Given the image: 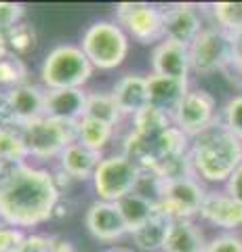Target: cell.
<instances>
[{
    "label": "cell",
    "mask_w": 242,
    "mask_h": 252,
    "mask_svg": "<svg viewBox=\"0 0 242 252\" xmlns=\"http://www.w3.org/2000/svg\"><path fill=\"white\" fill-rule=\"evenodd\" d=\"M192 137H187L179 126H169L165 132H160L154 139V154L158 160H167V158H177L190 154Z\"/></svg>",
    "instance_id": "obj_24"
},
{
    "label": "cell",
    "mask_w": 242,
    "mask_h": 252,
    "mask_svg": "<svg viewBox=\"0 0 242 252\" xmlns=\"http://www.w3.org/2000/svg\"><path fill=\"white\" fill-rule=\"evenodd\" d=\"M112 97L122 114L135 116L137 112H141L145 105H150L147 103V78L135 76V74L120 78L114 86Z\"/></svg>",
    "instance_id": "obj_20"
},
{
    "label": "cell",
    "mask_w": 242,
    "mask_h": 252,
    "mask_svg": "<svg viewBox=\"0 0 242 252\" xmlns=\"http://www.w3.org/2000/svg\"><path fill=\"white\" fill-rule=\"evenodd\" d=\"M213 26L232 36H242V2H213L208 4Z\"/></svg>",
    "instance_id": "obj_26"
},
{
    "label": "cell",
    "mask_w": 242,
    "mask_h": 252,
    "mask_svg": "<svg viewBox=\"0 0 242 252\" xmlns=\"http://www.w3.org/2000/svg\"><path fill=\"white\" fill-rule=\"evenodd\" d=\"M141 168L124 154L112 156L99 162V166L93 175V185L101 198V202H120L129 193L135 191Z\"/></svg>",
    "instance_id": "obj_7"
},
{
    "label": "cell",
    "mask_w": 242,
    "mask_h": 252,
    "mask_svg": "<svg viewBox=\"0 0 242 252\" xmlns=\"http://www.w3.org/2000/svg\"><path fill=\"white\" fill-rule=\"evenodd\" d=\"M190 162L194 175L210 185H225L242 164V141L225 128L221 118L192 139Z\"/></svg>",
    "instance_id": "obj_2"
},
{
    "label": "cell",
    "mask_w": 242,
    "mask_h": 252,
    "mask_svg": "<svg viewBox=\"0 0 242 252\" xmlns=\"http://www.w3.org/2000/svg\"><path fill=\"white\" fill-rule=\"evenodd\" d=\"M202 220L221 229V233H240L242 231V204L228 195L225 189H210L202 202L200 215Z\"/></svg>",
    "instance_id": "obj_12"
},
{
    "label": "cell",
    "mask_w": 242,
    "mask_h": 252,
    "mask_svg": "<svg viewBox=\"0 0 242 252\" xmlns=\"http://www.w3.org/2000/svg\"><path fill=\"white\" fill-rule=\"evenodd\" d=\"M87 229L93 238H97L101 242H114L120 240L124 233H129V227L124 223V219L120 215L118 204L112 202H95L91 204L84 217Z\"/></svg>",
    "instance_id": "obj_13"
},
{
    "label": "cell",
    "mask_w": 242,
    "mask_h": 252,
    "mask_svg": "<svg viewBox=\"0 0 242 252\" xmlns=\"http://www.w3.org/2000/svg\"><path fill=\"white\" fill-rule=\"evenodd\" d=\"M93 65L78 46H57L42 63V82L49 91L80 89L91 78Z\"/></svg>",
    "instance_id": "obj_5"
},
{
    "label": "cell",
    "mask_w": 242,
    "mask_h": 252,
    "mask_svg": "<svg viewBox=\"0 0 242 252\" xmlns=\"http://www.w3.org/2000/svg\"><path fill=\"white\" fill-rule=\"evenodd\" d=\"M4 36H6V44H11V49L17 53H28L36 44V34L32 26H28V23H19V26L6 32Z\"/></svg>",
    "instance_id": "obj_29"
},
{
    "label": "cell",
    "mask_w": 242,
    "mask_h": 252,
    "mask_svg": "<svg viewBox=\"0 0 242 252\" xmlns=\"http://www.w3.org/2000/svg\"><path fill=\"white\" fill-rule=\"evenodd\" d=\"M187 91H190V80H175L156 74L147 78V103L167 112L169 116L175 114Z\"/></svg>",
    "instance_id": "obj_16"
},
{
    "label": "cell",
    "mask_w": 242,
    "mask_h": 252,
    "mask_svg": "<svg viewBox=\"0 0 242 252\" xmlns=\"http://www.w3.org/2000/svg\"><path fill=\"white\" fill-rule=\"evenodd\" d=\"M46 93L34 84H17L0 99V122L2 126H26L38 118H44Z\"/></svg>",
    "instance_id": "obj_10"
},
{
    "label": "cell",
    "mask_w": 242,
    "mask_h": 252,
    "mask_svg": "<svg viewBox=\"0 0 242 252\" xmlns=\"http://www.w3.org/2000/svg\"><path fill=\"white\" fill-rule=\"evenodd\" d=\"M223 189L228 191V195H232L234 200L242 204V164L234 170V175L228 179V183L223 185Z\"/></svg>",
    "instance_id": "obj_35"
},
{
    "label": "cell",
    "mask_w": 242,
    "mask_h": 252,
    "mask_svg": "<svg viewBox=\"0 0 242 252\" xmlns=\"http://www.w3.org/2000/svg\"><path fill=\"white\" fill-rule=\"evenodd\" d=\"M80 49L93 67L114 69L127 59L129 40L120 26L110 21H97L84 32Z\"/></svg>",
    "instance_id": "obj_6"
},
{
    "label": "cell",
    "mask_w": 242,
    "mask_h": 252,
    "mask_svg": "<svg viewBox=\"0 0 242 252\" xmlns=\"http://www.w3.org/2000/svg\"><path fill=\"white\" fill-rule=\"evenodd\" d=\"M26 78V69H23L21 61L17 59H0V86H17L23 84Z\"/></svg>",
    "instance_id": "obj_30"
},
{
    "label": "cell",
    "mask_w": 242,
    "mask_h": 252,
    "mask_svg": "<svg viewBox=\"0 0 242 252\" xmlns=\"http://www.w3.org/2000/svg\"><path fill=\"white\" fill-rule=\"evenodd\" d=\"M49 252H74V246L68 240H55L53 238V244H51Z\"/></svg>",
    "instance_id": "obj_37"
},
{
    "label": "cell",
    "mask_w": 242,
    "mask_h": 252,
    "mask_svg": "<svg viewBox=\"0 0 242 252\" xmlns=\"http://www.w3.org/2000/svg\"><path fill=\"white\" fill-rule=\"evenodd\" d=\"M19 132L28 156L55 158L64 154L68 145L78 141V122H64L44 116L21 126Z\"/></svg>",
    "instance_id": "obj_4"
},
{
    "label": "cell",
    "mask_w": 242,
    "mask_h": 252,
    "mask_svg": "<svg viewBox=\"0 0 242 252\" xmlns=\"http://www.w3.org/2000/svg\"><path fill=\"white\" fill-rule=\"evenodd\" d=\"M59 162H61V170L68 177H72L76 181H89L95 175L101 158H99V152H93V149L84 147L82 143L76 141V143L68 145L64 149V154L59 156Z\"/></svg>",
    "instance_id": "obj_19"
},
{
    "label": "cell",
    "mask_w": 242,
    "mask_h": 252,
    "mask_svg": "<svg viewBox=\"0 0 242 252\" xmlns=\"http://www.w3.org/2000/svg\"><path fill=\"white\" fill-rule=\"evenodd\" d=\"M87 109V93L80 89H61L46 93L44 116L64 122H80Z\"/></svg>",
    "instance_id": "obj_17"
},
{
    "label": "cell",
    "mask_w": 242,
    "mask_h": 252,
    "mask_svg": "<svg viewBox=\"0 0 242 252\" xmlns=\"http://www.w3.org/2000/svg\"><path fill=\"white\" fill-rule=\"evenodd\" d=\"M118 21L127 26L131 36L141 44L165 40V13L160 6L141 4V2H122L118 4Z\"/></svg>",
    "instance_id": "obj_11"
},
{
    "label": "cell",
    "mask_w": 242,
    "mask_h": 252,
    "mask_svg": "<svg viewBox=\"0 0 242 252\" xmlns=\"http://www.w3.org/2000/svg\"><path fill=\"white\" fill-rule=\"evenodd\" d=\"M110 137H112V126L91 120V118H82L78 122V143H82L84 147L93 149V152H101L110 141Z\"/></svg>",
    "instance_id": "obj_27"
},
{
    "label": "cell",
    "mask_w": 242,
    "mask_h": 252,
    "mask_svg": "<svg viewBox=\"0 0 242 252\" xmlns=\"http://www.w3.org/2000/svg\"><path fill=\"white\" fill-rule=\"evenodd\" d=\"M162 13H165V40L190 46L205 30L200 13L192 4H175L162 9Z\"/></svg>",
    "instance_id": "obj_15"
},
{
    "label": "cell",
    "mask_w": 242,
    "mask_h": 252,
    "mask_svg": "<svg viewBox=\"0 0 242 252\" xmlns=\"http://www.w3.org/2000/svg\"><path fill=\"white\" fill-rule=\"evenodd\" d=\"M171 118L175 126L194 139L219 120L221 112L217 109V99L213 93L205 89H190Z\"/></svg>",
    "instance_id": "obj_9"
},
{
    "label": "cell",
    "mask_w": 242,
    "mask_h": 252,
    "mask_svg": "<svg viewBox=\"0 0 242 252\" xmlns=\"http://www.w3.org/2000/svg\"><path fill=\"white\" fill-rule=\"evenodd\" d=\"M104 252H131L127 248H110V250H104Z\"/></svg>",
    "instance_id": "obj_38"
},
{
    "label": "cell",
    "mask_w": 242,
    "mask_h": 252,
    "mask_svg": "<svg viewBox=\"0 0 242 252\" xmlns=\"http://www.w3.org/2000/svg\"><path fill=\"white\" fill-rule=\"evenodd\" d=\"M207 240L192 219L171 220L162 252H207Z\"/></svg>",
    "instance_id": "obj_18"
},
{
    "label": "cell",
    "mask_w": 242,
    "mask_h": 252,
    "mask_svg": "<svg viewBox=\"0 0 242 252\" xmlns=\"http://www.w3.org/2000/svg\"><path fill=\"white\" fill-rule=\"evenodd\" d=\"M59 187L53 175L23 164L0 170V223L36 227L53 217Z\"/></svg>",
    "instance_id": "obj_1"
},
{
    "label": "cell",
    "mask_w": 242,
    "mask_h": 252,
    "mask_svg": "<svg viewBox=\"0 0 242 252\" xmlns=\"http://www.w3.org/2000/svg\"><path fill=\"white\" fill-rule=\"evenodd\" d=\"M171 220H173V219H169L167 215L158 212V215H156L147 225H143L141 229H137V231H133V242H135L137 248L143 250V252L162 250Z\"/></svg>",
    "instance_id": "obj_22"
},
{
    "label": "cell",
    "mask_w": 242,
    "mask_h": 252,
    "mask_svg": "<svg viewBox=\"0 0 242 252\" xmlns=\"http://www.w3.org/2000/svg\"><path fill=\"white\" fill-rule=\"evenodd\" d=\"M152 69L156 76L175 78V80H190L192 74L190 46L173 40H162L152 51Z\"/></svg>",
    "instance_id": "obj_14"
},
{
    "label": "cell",
    "mask_w": 242,
    "mask_h": 252,
    "mask_svg": "<svg viewBox=\"0 0 242 252\" xmlns=\"http://www.w3.org/2000/svg\"><path fill=\"white\" fill-rule=\"evenodd\" d=\"M133 124H135L137 135L154 141L160 132H165L169 126H173V118H171L167 112L158 109V107L145 105L141 112H137L135 116H133Z\"/></svg>",
    "instance_id": "obj_23"
},
{
    "label": "cell",
    "mask_w": 242,
    "mask_h": 252,
    "mask_svg": "<svg viewBox=\"0 0 242 252\" xmlns=\"http://www.w3.org/2000/svg\"><path fill=\"white\" fill-rule=\"evenodd\" d=\"M23 17V6L17 2H0V32L6 34L15 26H19V19Z\"/></svg>",
    "instance_id": "obj_32"
},
{
    "label": "cell",
    "mask_w": 242,
    "mask_h": 252,
    "mask_svg": "<svg viewBox=\"0 0 242 252\" xmlns=\"http://www.w3.org/2000/svg\"><path fill=\"white\" fill-rule=\"evenodd\" d=\"M51 244H53V238H46V235H32V238H26V242L21 244V248L17 252H49Z\"/></svg>",
    "instance_id": "obj_34"
},
{
    "label": "cell",
    "mask_w": 242,
    "mask_h": 252,
    "mask_svg": "<svg viewBox=\"0 0 242 252\" xmlns=\"http://www.w3.org/2000/svg\"><path fill=\"white\" fill-rule=\"evenodd\" d=\"M120 107L116 105V101L112 94L105 93H91L87 94V109H84V118L97 120L101 124H107L114 128V124H118L120 120Z\"/></svg>",
    "instance_id": "obj_25"
},
{
    "label": "cell",
    "mask_w": 242,
    "mask_h": 252,
    "mask_svg": "<svg viewBox=\"0 0 242 252\" xmlns=\"http://www.w3.org/2000/svg\"><path fill=\"white\" fill-rule=\"evenodd\" d=\"M223 76L228 78L230 82L242 84V36H238V55H236V63H234V67H230Z\"/></svg>",
    "instance_id": "obj_36"
},
{
    "label": "cell",
    "mask_w": 242,
    "mask_h": 252,
    "mask_svg": "<svg viewBox=\"0 0 242 252\" xmlns=\"http://www.w3.org/2000/svg\"><path fill=\"white\" fill-rule=\"evenodd\" d=\"M23 242H26V235L19 229L0 223V252H17Z\"/></svg>",
    "instance_id": "obj_33"
},
{
    "label": "cell",
    "mask_w": 242,
    "mask_h": 252,
    "mask_svg": "<svg viewBox=\"0 0 242 252\" xmlns=\"http://www.w3.org/2000/svg\"><path fill=\"white\" fill-rule=\"evenodd\" d=\"M236 55H238V38L215 26H208L190 44L192 74L196 76L225 74L230 67H234Z\"/></svg>",
    "instance_id": "obj_3"
},
{
    "label": "cell",
    "mask_w": 242,
    "mask_h": 252,
    "mask_svg": "<svg viewBox=\"0 0 242 252\" xmlns=\"http://www.w3.org/2000/svg\"><path fill=\"white\" fill-rule=\"evenodd\" d=\"M116 204H118L120 215H122L124 223H127L131 233L141 229L143 225H147L156 215H158V206H156L152 200H147V198H143V195H139L135 191L129 193L127 198H122Z\"/></svg>",
    "instance_id": "obj_21"
},
{
    "label": "cell",
    "mask_w": 242,
    "mask_h": 252,
    "mask_svg": "<svg viewBox=\"0 0 242 252\" xmlns=\"http://www.w3.org/2000/svg\"><path fill=\"white\" fill-rule=\"evenodd\" d=\"M207 252H242V233H219L210 238Z\"/></svg>",
    "instance_id": "obj_31"
},
{
    "label": "cell",
    "mask_w": 242,
    "mask_h": 252,
    "mask_svg": "<svg viewBox=\"0 0 242 252\" xmlns=\"http://www.w3.org/2000/svg\"><path fill=\"white\" fill-rule=\"evenodd\" d=\"M207 198V189L198 177H185L175 181H165L160 202L156 204L158 212L169 219H194L200 215L202 202Z\"/></svg>",
    "instance_id": "obj_8"
},
{
    "label": "cell",
    "mask_w": 242,
    "mask_h": 252,
    "mask_svg": "<svg viewBox=\"0 0 242 252\" xmlns=\"http://www.w3.org/2000/svg\"><path fill=\"white\" fill-rule=\"evenodd\" d=\"M221 122L232 135L242 141V93L228 99V103L221 109Z\"/></svg>",
    "instance_id": "obj_28"
}]
</instances>
